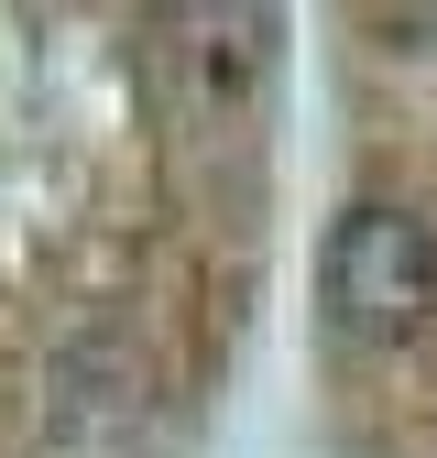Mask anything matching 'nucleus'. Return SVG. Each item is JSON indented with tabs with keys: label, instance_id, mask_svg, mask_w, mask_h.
<instances>
[{
	"label": "nucleus",
	"instance_id": "obj_1",
	"mask_svg": "<svg viewBox=\"0 0 437 458\" xmlns=\"http://www.w3.org/2000/svg\"><path fill=\"white\" fill-rule=\"evenodd\" d=\"M317 295L350 338H416L437 306V229L416 208H350L317 251Z\"/></svg>",
	"mask_w": 437,
	"mask_h": 458
}]
</instances>
